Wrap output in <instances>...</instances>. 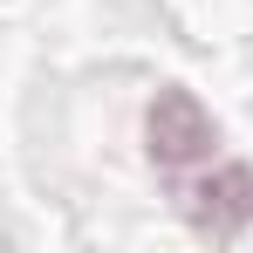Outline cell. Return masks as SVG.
<instances>
[{"label":"cell","instance_id":"cell-1","mask_svg":"<svg viewBox=\"0 0 253 253\" xmlns=\"http://www.w3.org/2000/svg\"><path fill=\"white\" fill-rule=\"evenodd\" d=\"M144 151H151V165L165 171V178H185V171H199V165L219 158V124H212V110L192 89L171 83L144 110Z\"/></svg>","mask_w":253,"mask_h":253},{"label":"cell","instance_id":"cell-2","mask_svg":"<svg viewBox=\"0 0 253 253\" xmlns=\"http://www.w3.org/2000/svg\"><path fill=\"white\" fill-rule=\"evenodd\" d=\"M178 212H185L199 233H212V240L247 233L253 226V165L212 158V165L185 171V178H178Z\"/></svg>","mask_w":253,"mask_h":253}]
</instances>
